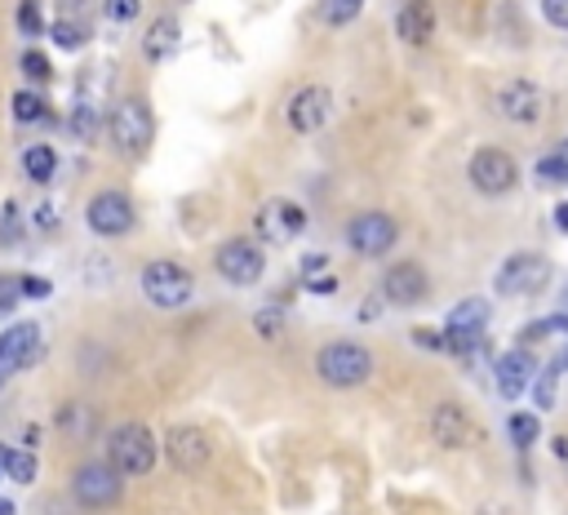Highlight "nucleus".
I'll use <instances>...</instances> for the list:
<instances>
[{
    "mask_svg": "<svg viewBox=\"0 0 568 515\" xmlns=\"http://www.w3.org/2000/svg\"><path fill=\"white\" fill-rule=\"evenodd\" d=\"M156 458H160V444L143 422H125L107 435V462L120 475H147L156 466Z\"/></svg>",
    "mask_w": 568,
    "mask_h": 515,
    "instance_id": "1",
    "label": "nucleus"
},
{
    "mask_svg": "<svg viewBox=\"0 0 568 515\" xmlns=\"http://www.w3.org/2000/svg\"><path fill=\"white\" fill-rule=\"evenodd\" d=\"M196 294V276L178 263H169V258H160V263H147L143 267V298L160 312H178L187 307Z\"/></svg>",
    "mask_w": 568,
    "mask_h": 515,
    "instance_id": "2",
    "label": "nucleus"
},
{
    "mask_svg": "<svg viewBox=\"0 0 568 515\" xmlns=\"http://www.w3.org/2000/svg\"><path fill=\"white\" fill-rule=\"evenodd\" d=\"M316 374L329 382V387H360V382H369V374H374V351L369 347H360V343H329V347H320V356H316Z\"/></svg>",
    "mask_w": 568,
    "mask_h": 515,
    "instance_id": "3",
    "label": "nucleus"
},
{
    "mask_svg": "<svg viewBox=\"0 0 568 515\" xmlns=\"http://www.w3.org/2000/svg\"><path fill=\"white\" fill-rule=\"evenodd\" d=\"M213 267H218V276L231 281V285H257L262 272H266L262 240H257V235H253V240H249V235H231L227 244H218Z\"/></svg>",
    "mask_w": 568,
    "mask_h": 515,
    "instance_id": "4",
    "label": "nucleus"
},
{
    "mask_svg": "<svg viewBox=\"0 0 568 515\" xmlns=\"http://www.w3.org/2000/svg\"><path fill=\"white\" fill-rule=\"evenodd\" d=\"M107 129H112V143H116L125 156H143V151L151 147V138H156V116H151V107H147L143 98H125V103L112 112Z\"/></svg>",
    "mask_w": 568,
    "mask_h": 515,
    "instance_id": "5",
    "label": "nucleus"
},
{
    "mask_svg": "<svg viewBox=\"0 0 568 515\" xmlns=\"http://www.w3.org/2000/svg\"><path fill=\"white\" fill-rule=\"evenodd\" d=\"M484 329H488V303H484V298H466V303H457V307L449 312V320H444V347L466 360V356L480 351Z\"/></svg>",
    "mask_w": 568,
    "mask_h": 515,
    "instance_id": "6",
    "label": "nucleus"
},
{
    "mask_svg": "<svg viewBox=\"0 0 568 515\" xmlns=\"http://www.w3.org/2000/svg\"><path fill=\"white\" fill-rule=\"evenodd\" d=\"M546 285H550V263L541 253H511L506 263L497 267V276H493V290L506 294V298L541 294Z\"/></svg>",
    "mask_w": 568,
    "mask_h": 515,
    "instance_id": "7",
    "label": "nucleus"
},
{
    "mask_svg": "<svg viewBox=\"0 0 568 515\" xmlns=\"http://www.w3.org/2000/svg\"><path fill=\"white\" fill-rule=\"evenodd\" d=\"M253 231H257L262 244H290V240H298V235L307 231V209H303L298 200L275 196V200H266V204L257 209Z\"/></svg>",
    "mask_w": 568,
    "mask_h": 515,
    "instance_id": "8",
    "label": "nucleus"
},
{
    "mask_svg": "<svg viewBox=\"0 0 568 515\" xmlns=\"http://www.w3.org/2000/svg\"><path fill=\"white\" fill-rule=\"evenodd\" d=\"M72 493H76V502H81V506H90V511H107V506H116V502H120V493H125V475H120L112 462H85V466L76 471V480H72Z\"/></svg>",
    "mask_w": 568,
    "mask_h": 515,
    "instance_id": "9",
    "label": "nucleus"
},
{
    "mask_svg": "<svg viewBox=\"0 0 568 515\" xmlns=\"http://www.w3.org/2000/svg\"><path fill=\"white\" fill-rule=\"evenodd\" d=\"M471 187L475 191H484V196H506V191H515V182H519V165L511 160V151H502V147H480L475 156H471Z\"/></svg>",
    "mask_w": 568,
    "mask_h": 515,
    "instance_id": "10",
    "label": "nucleus"
},
{
    "mask_svg": "<svg viewBox=\"0 0 568 515\" xmlns=\"http://www.w3.org/2000/svg\"><path fill=\"white\" fill-rule=\"evenodd\" d=\"M85 222L94 235L103 240H116V235H129L138 213H134V200L125 191H98L90 204H85Z\"/></svg>",
    "mask_w": 568,
    "mask_h": 515,
    "instance_id": "11",
    "label": "nucleus"
},
{
    "mask_svg": "<svg viewBox=\"0 0 568 515\" xmlns=\"http://www.w3.org/2000/svg\"><path fill=\"white\" fill-rule=\"evenodd\" d=\"M396 240H400V227H396L391 213L369 209V213H356V218L347 222V244H351L360 258H382V253H391Z\"/></svg>",
    "mask_w": 568,
    "mask_h": 515,
    "instance_id": "12",
    "label": "nucleus"
},
{
    "mask_svg": "<svg viewBox=\"0 0 568 515\" xmlns=\"http://www.w3.org/2000/svg\"><path fill=\"white\" fill-rule=\"evenodd\" d=\"M41 356H45V338H41L36 320H19L0 334V369L19 374V369H32Z\"/></svg>",
    "mask_w": 568,
    "mask_h": 515,
    "instance_id": "13",
    "label": "nucleus"
},
{
    "mask_svg": "<svg viewBox=\"0 0 568 515\" xmlns=\"http://www.w3.org/2000/svg\"><path fill=\"white\" fill-rule=\"evenodd\" d=\"M334 116V94L325 85H307L290 98V112H284V120H290L294 134H320Z\"/></svg>",
    "mask_w": 568,
    "mask_h": 515,
    "instance_id": "14",
    "label": "nucleus"
},
{
    "mask_svg": "<svg viewBox=\"0 0 568 515\" xmlns=\"http://www.w3.org/2000/svg\"><path fill=\"white\" fill-rule=\"evenodd\" d=\"M165 458L173 462V471L196 475V471L209 466L213 449H209V435H204L200 427H173V431L165 435Z\"/></svg>",
    "mask_w": 568,
    "mask_h": 515,
    "instance_id": "15",
    "label": "nucleus"
},
{
    "mask_svg": "<svg viewBox=\"0 0 568 515\" xmlns=\"http://www.w3.org/2000/svg\"><path fill=\"white\" fill-rule=\"evenodd\" d=\"M431 435H435L444 449H471V444H480L475 418H471L462 404H453V400L431 413Z\"/></svg>",
    "mask_w": 568,
    "mask_h": 515,
    "instance_id": "16",
    "label": "nucleus"
},
{
    "mask_svg": "<svg viewBox=\"0 0 568 515\" xmlns=\"http://www.w3.org/2000/svg\"><path fill=\"white\" fill-rule=\"evenodd\" d=\"M427 290H431V281H427V272L418 263H396L382 276V298L391 307H418L427 298Z\"/></svg>",
    "mask_w": 568,
    "mask_h": 515,
    "instance_id": "17",
    "label": "nucleus"
},
{
    "mask_svg": "<svg viewBox=\"0 0 568 515\" xmlns=\"http://www.w3.org/2000/svg\"><path fill=\"white\" fill-rule=\"evenodd\" d=\"M493 103H497V112H502L511 125H533V120L541 116V94H537L533 81H506Z\"/></svg>",
    "mask_w": 568,
    "mask_h": 515,
    "instance_id": "18",
    "label": "nucleus"
},
{
    "mask_svg": "<svg viewBox=\"0 0 568 515\" xmlns=\"http://www.w3.org/2000/svg\"><path fill=\"white\" fill-rule=\"evenodd\" d=\"M493 374H497V391H502L506 400H519L537 369H533V356H528L524 347H515V351H506V356L493 365Z\"/></svg>",
    "mask_w": 568,
    "mask_h": 515,
    "instance_id": "19",
    "label": "nucleus"
},
{
    "mask_svg": "<svg viewBox=\"0 0 568 515\" xmlns=\"http://www.w3.org/2000/svg\"><path fill=\"white\" fill-rule=\"evenodd\" d=\"M431 32H435V10L427 6V0H409V6L400 10V19H396V36L404 45H427Z\"/></svg>",
    "mask_w": 568,
    "mask_h": 515,
    "instance_id": "20",
    "label": "nucleus"
},
{
    "mask_svg": "<svg viewBox=\"0 0 568 515\" xmlns=\"http://www.w3.org/2000/svg\"><path fill=\"white\" fill-rule=\"evenodd\" d=\"M178 45H182V28H178V19H173V14L156 19V23L147 28V36H143V54H147V63H165V59H173V54H178Z\"/></svg>",
    "mask_w": 568,
    "mask_h": 515,
    "instance_id": "21",
    "label": "nucleus"
},
{
    "mask_svg": "<svg viewBox=\"0 0 568 515\" xmlns=\"http://www.w3.org/2000/svg\"><path fill=\"white\" fill-rule=\"evenodd\" d=\"M0 471H6V480H14V484H36L41 462H36V453H32V449L0 444Z\"/></svg>",
    "mask_w": 568,
    "mask_h": 515,
    "instance_id": "22",
    "label": "nucleus"
},
{
    "mask_svg": "<svg viewBox=\"0 0 568 515\" xmlns=\"http://www.w3.org/2000/svg\"><path fill=\"white\" fill-rule=\"evenodd\" d=\"M10 116H14V125H19V129H32V125H45V120H54L50 103H45L36 90H19V94L10 98Z\"/></svg>",
    "mask_w": 568,
    "mask_h": 515,
    "instance_id": "23",
    "label": "nucleus"
},
{
    "mask_svg": "<svg viewBox=\"0 0 568 515\" xmlns=\"http://www.w3.org/2000/svg\"><path fill=\"white\" fill-rule=\"evenodd\" d=\"M23 174H28L36 187L54 182V174H59V151H54L50 143H32V147H23Z\"/></svg>",
    "mask_w": 568,
    "mask_h": 515,
    "instance_id": "24",
    "label": "nucleus"
},
{
    "mask_svg": "<svg viewBox=\"0 0 568 515\" xmlns=\"http://www.w3.org/2000/svg\"><path fill=\"white\" fill-rule=\"evenodd\" d=\"M67 129H72V138H76V143H94V138H98V129H103V116H98V107H94L90 98H76Z\"/></svg>",
    "mask_w": 568,
    "mask_h": 515,
    "instance_id": "25",
    "label": "nucleus"
},
{
    "mask_svg": "<svg viewBox=\"0 0 568 515\" xmlns=\"http://www.w3.org/2000/svg\"><path fill=\"white\" fill-rule=\"evenodd\" d=\"M45 32H50V36H54V45H59V50H67V54H76V50H85V45H90V28H85L81 19H54Z\"/></svg>",
    "mask_w": 568,
    "mask_h": 515,
    "instance_id": "26",
    "label": "nucleus"
},
{
    "mask_svg": "<svg viewBox=\"0 0 568 515\" xmlns=\"http://www.w3.org/2000/svg\"><path fill=\"white\" fill-rule=\"evenodd\" d=\"M559 365H546V369H537L533 374V404H537V413H546V409H555V387H559Z\"/></svg>",
    "mask_w": 568,
    "mask_h": 515,
    "instance_id": "27",
    "label": "nucleus"
},
{
    "mask_svg": "<svg viewBox=\"0 0 568 515\" xmlns=\"http://www.w3.org/2000/svg\"><path fill=\"white\" fill-rule=\"evenodd\" d=\"M54 422H59V431H67L72 440H85V435L94 431V413H90L85 404H76V400H72V404H63Z\"/></svg>",
    "mask_w": 568,
    "mask_h": 515,
    "instance_id": "28",
    "label": "nucleus"
},
{
    "mask_svg": "<svg viewBox=\"0 0 568 515\" xmlns=\"http://www.w3.org/2000/svg\"><path fill=\"white\" fill-rule=\"evenodd\" d=\"M23 209H19V200H6V209H0V249H14L19 240H23Z\"/></svg>",
    "mask_w": 568,
    "mask_h": 515,
    "instance_id": "29",
    "label": "nucleus"
},
{
    "mask_svg": "<svg viewBox=\"0 0 568 515\" xmlns=\"http://www.w3.org/2000/svg\"><path fill=\"white\" fill-rule=\"evenodd\" d=\"M506 431H511L515 449H519V453H528V449H533V440L541 435V422H537V413H511Z\"/></svg>",
    "mask_w": 568,
    "mask_h": 515,
    "instance_id": "30",
    "label": "nucleus"
},
{
    "mask_svg": "<svg viewBox=\"0 0 568 515\" xmlns=\"http://www.w3.org/2000/svg\"><path fill=\"white\" fill-rule=\"evenodd\" d=\"M360 10H365V0H325V6H320V14H325V23H329V28H347V23H356V19H360Z\"/></svg>",
    "mask_w": 568,
    "mask_h": 515,
    "instance_id": "31",
    "label": "nucleus"
},
{
    "mask_svg": "<svg viewBox=\"0 0 568 515\" xmlns=\"http://www.w3.org/2000/svg\"><path fill=\"white\" fill-rule=\"evenodd\" d=\"M19 67H23V76H28L32 85H50V81H54V67H50V59H45L41 50H23Z\"/></svg>",
    "mask_w": 568,
    "mask_h": 515,
    "instance_id": "32",
    "label": "nucleus"
},
{
    "mask_svg": "<svg viewBox=\"0 0 568 515\" xmlns=\"http://www.w3.org/2000/svg\"><path fill=\"white\" fill-rule=\"evenodd\" d=\"M19 32L23 36H41L45 32V19H41V0H19V14H14Z\"/></svg>",
    "mask_w": 568,
    "mask_h": 515,
    "instance_id": "33",
    "label": "nucleus"
},
{
    "mask_svg": "<svg viewBox=\"0 0 568 515\" xmlns=\"http://www.w3.org/2000/svg\"><path fill=\"white\" fill-rule=\"evenodd\" d=\"M103 14H107V23H116V28H129V23L143 14V0H107V6H103Z\"/></svg>",
    "mask_w": 568,
    "mask_h": 515,
    "instance_id": "34",
    "label": "nucleus"
},
{
    "mask_svg": "<svg viewBox=\"0 0 568 515\" xmlns=\"http://www.w3.org/2000/svg\"><path fill=\"white\" fill-rule=\"evenodd\" d=\"M537 174H541V178H559V182H568V138H564V143H559V147L537 165Z\"/></svg>",
    "mask_w": 568,
    "mask_h": 515,
    "instance_id": "35",
    "label": "nucleus"
},
{
    "mask_svg": "<svg viewBox=\"0 0 568 515\" xmlns=\"http://www.w3.org/2000/svg\"><path fill=\"white\" fill-rule=\"evenodd\" d=\"M19 298H23V285H19V276L0 272V316H10V312L19 307Z\"/></svg>",
    "mask_w": 568,
    "mask_h": 515,
    "instance_id": "36",
    "label": "nucleus"
},
{
    "mask_svg": "<svg viewBox=\"0 0 568 515\" xmlns=\"http://www.w3.org/2000/svg\"><path fill=\"white\" fill-rule=\"evenodd\" d=\"M541 19L555 32H568V0H541Z\"/></svg>",
    "mask_w": 568,
    "mask_h": 515,
    "instance_id": "37",
    "label": "nucleus"
},
{
    "mask_svg": "<svg viewBox=\"0 0 568 515\" xmlns=\"http://www.w3.org/2000/svg\"><path fill=\"white\" fill-rule=\"evenodd\" d=\"M19 285H23V298H32V303H45L54 294V285L45 276H19Z\"/></svg>",
    "mask_w": 568,
    "mask_h": 515,
    "instance_id": "38",
    "label": "nucleus"
},
{
    "mask_svg": "<svg viewBox=\"0 0 568 515\" xmlns=\"http://www.w3.org/2000/svg\"><path fill=\"white\" fill-rule=\"evenodd\" d=\"M32 218H36V231H45V235H54V231H59V209H54L50 200H41Z\"/></svg>",
    "mask_w": 568,
    "mask_h": 515,
    "instance_id": "39",
    "label": "nucleus"
},
{
    "mask_svg": "<svg viewBox=\"0 0 568 515\" xmlns=\"http://www.w3.org/2000/svg\"><path fill=\"white\" fill-rule=\"evenodd\" d=\"M316 276H329V258L325 253H307L303 258V281H316Z\"/></svg>",
    "mask_w": 568,
    "mask_h": 515,
    "instance_id": "40",
    "label": "nucleus"
},
{
    "mask_svg": "<svg viewBox=\"0 0 568 515\" xmlns=\"http://www.w3.org/2000/svg\"><path fill=\"white\" fill-rule=\"evenodd\" d=\"M253 325H257V334H262V338H275V334H280V312H275V307H266V312H257V320H253Z\"/></svg>",
    "mask_w": 568,
    "mask_h": 515,
    "instance_id": "41",
    "label": "nucleus"
},
{
    "mask_svg": "<svg viewBox=\"0 0 568 515\" xmlns=\"http://www.w3.org/2000/svg\"><path fill=\"white\" fill-rule=\"evenodd\" d=\"M550 334V320H533V325H524V334H519V347H528V343H541Z\"/></svg>",
    "mask_w": 568,
    "mask_h": 515,
    "instance_id": "42",
    "label": "nucleus"
},
{
    "mask_svg": "<svg viewBox=\"0 0 568 515\" xmlns=\"http://www.w3.org/2000/svg\"><path fill=\"white\" fill-rule=\"evenodd\" d=\"M413 343H418V347L440 351V347H444V329H418V334H413Z\"/></svg>",
    "mask_w": 568,
    "mask_h": 515,
    "instance_id": "43",
    "label": "nucleus"
},
{
    "mask_svg": "<svg viewBox=\"0 0 568 515\" xmlns=\"http://www.w3.org/2000/svg\"><path fill=\"white\" fill-rule=\"evenodd\" d=\"M303 285H307L312 294H320V298H329V294L338 290V281H334V276H316V281H303Z\"/></svg>",
    "mask_w": 568,
    "mask_h": 515,
    "instance_id": "44",
    "label": "nucleus"
},
{
    "mask_svg": "<svg viewBox=\"0 0 568 515\" xmlns=\"http://www.w3.org/2000/svg\"><path fill=\"white\" fill-rule=\"evenodd\" d=\"M555 227L568 235V200H559V204H555Z\"/></svg>",
    "mask_w": 568,
    "mask_h": 515,
    "instance_id": "45",
    "label": "nucleus"
},
{
    "mask_svg": "<svg viewBox=\"0 0 568 515\" xmlns=\"http://www.w3.org/2000/svg\"><path fill=\"white\" fill-rule=\"evenodd\" d=\"M36 444H41V427H36V422H32V427H28V431H23V449H36Z\"/></svg>",
    "mask_w": 568,
    "mask_h": 515,
    "instance_id": "46",
    "label": "nucleus"
},
{
    "mask_svg": "<svg viewBox=\"0 0 568 515\" xmlns=\"http://www.w3.org/2000/svg\"><path fill=\"white\" fill-rule=\"evenodd\" d=\"M555 453H559V458L568 462V440H555Z\"/></svg>",
    "mask_w": 568,
    "mask_h": 515,
    "instance_id": "47",
    "label": "nucleus"
},
{
    "mask_svg": "<svg viewBox=\"0 0 568 515\" xmlns=\"http://www.w3.org/2000/svg\"><path fill=\"white\" fill-rule=\"evenodd\" d=\"M0 515H14V502L10 497H0Z\"/></svg>",
    "mask_w": 568,
    "mask_h": 515,
    "instance_id": "48",
    "label": "nucleus"
},
{
    "mask_svg": "<svg viewBox=\"0 0 568 515\" xmlns=\"http://www.w3.org/2000/svg\"><path fill=\"white\" fill-rule=\"evenodd\" d=\"M555 365H559V369H564V374H568V347H564V351H559V360H555Z\"/></svg>",
    "mask_w": 568,
    "mask_h": 515,
    "instance_id": "49",
    "label": "nucleus"
},
{
    "mask_svg": "<svg viewBox=\"0 0 568 515\" xmlns=\"http://www.w3.org/2000/svg\"><path fill=\"white\" fill-rule=\"evenodd\" d=\"M10 378H14V374H10V369H0V387H6V382H10Z\"/></svg>",
    "mask_w": 568,
    "mask_h": 515,
    "instance_id": "50",
    "label": "nucleus"
},
{
    "mask_svg": "<svg viewBox=\"0 0 568 515\" xmlns=\"http://www.w3.org/2000/svg\"><path fill=\"white\" fill-rule=\"evenodd\" d=\"M0 475H6V471H0Z\"/></svg>",
    "mask_w": 568,
    "mask_h": 515,
    "instance_id": "51",
    "label": "nucleus"
}]
</instances>
